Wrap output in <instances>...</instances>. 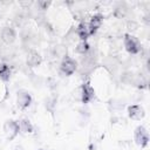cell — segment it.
<instances>
[{
    "label": "cell",
    "mask_w": 150,
    "mask_h": 150,
    "mask_svg": "<svg viewBox=\"0 0 150 150\" xmlns=\"http://www.w3.org/2000/svg\"><path fill=\"white\" fill-rule=\"evenodd\" d=\"M4 132L6 135V138L8 141H12L14 139L19 132H20V125H19V122L14 121V120H8L5 122L4 124Z\"/></svg>",
    "instance_id": "1"
},
{
    "label": "cell",
    "mask_w": 150,
    "mask_h": 150,
    "mask_svg": "<svg viewBox=\"0 0 150 150\" xmlns=\"http://www.w3.org/2000/svg\"><path fill=\"white\" fill-rule=\"evenodd\" d=\"M134 139H135V143L138 146L145 148L149 143V132H148V130L143 125H138L134 131Z\"/></svg>",
    "instance_id": "2"
},
{
    "label": "cell",
    "mask_w": 150,
    "mask_h": 150,
    "mask_svg": "<svg viewBox=\"0 0 150 150\" xmlns=\"http://www.w3.org/2000/svg\"><path fill=\"white\" fill-rule=\"evenodd\" d=\"M123 42H124V47H125V49H127L128 53H130V54H137V53H139V50H141V43L137 40V38H135L134 35L125 34L124 35V39H123Z\"/></svg>",
    "instance_id": "3"
},
{
    "label": "cell",
    "mask_w": 150,
    "mask_h": 150,
    "mask_svg": "<svg viewBox=\"0 0 150 150\" xmlns=\"http://www.w3.org/2000/svg\"><path fill=\"white\" fill-rule=\"evenodd\" d=\"M60 70H61L64 75L70 76V75H73V74L75 73V70H76V62H75L71 57H69V56L66 55V56L62 59V61H61Z\"/></svg>",
    "instance_id": "4"
},
{
    "label": "cell",
    "mask_w": 150,
    "mask_h": 150,
    "mask_svg": "<svg viewBox=\"0 0 150 150\" xmlns=\"http://www.w3.org/2000/svg\"><path fill=\"white\" fill-rule=\"evenodd\" d=\"M32 103V96L27 90H19L16 94V104L20 109H26Z\"/></svg>",
    "instance_id": "5"
},
{
    "label": "cell",
    "mask_w": 150,
    "mask_h": 150,
    "mask_svg": "<svg viewBox=\"0 0 150 150\" xmlns=\"http://www.w3.org/2000/svg\"><path fill=\"white\" fill-rule=\"evenodd\" d=\"M95 97V90L89 82H86L81 86V101L83 103H89Z\"/></svg>",
    "instance_id": "6"
},
{
    "label": "cell",
    "mask_w": 150,
    "mask_h": 150,
    "mask_svg": "<svg viewBox=\"0 0 150 150\" xmlns=\"http://www.w3.org/2000/svg\"><path fill=\"white\" fill-rule=\"evenodd\" d=\"M128 115L131 120H142L145 116V111L142 105L139 104H132L128 107Z\"/></svg>",
    "instance_id": "7"
},
{
    "label": "cell",
    "mask_w": 150,
    "mask_h": 150,
    "mask_svg": "<svg viewBox=\"0 0 150 150\" xmlns=\"http://www.w3.org/2000/svg\"><path fill=\"white\" fill-rule=\"evenodd\" d=\"M102 21H103V16H102V14H98V13L90 18V21L88 23V28H89L90 35H94L98 30V28L102 25Z\"/></svg>",
    "instance_id": "8"
},
{
    "label": "cell",
    "mask_w": 150,
    "mask_h": 150,
    "mask_svg": "<svg viewBox=\"0 0 150 150\" xmlns=\"http://www.w3.org/2000/svg\"><path fill=\"white\" fill-rule=\"evenodd\" d=\"M1 39L7 45L13 43L15 41V39H16V33H15L14 28H12V27H4L1 29Z\"/></svg>",
    "instance_id": "9"
},
{
    "label": "cell",
    "mask_w": 150,
    "mask_h": 150,
    "mask_svg": "<svg viewBox=\"0 0 150 150\" xmlns=\"http://www.w3.org/2000/svg\"><path fill=\"white\" fill-rule=\"evenodd\" d=\"M76 34L79 35L81 41H87L88 36H90L89 33V28H88V23L86 21H81L76 28Z\"/></svg>",
    "instance_id": "10"
},
{
    "label": "cell",
    "mask_w": 150,
    "mask_h": 150,
    "mask_svg": "<svg viewBox=\"0 0 150 150\" xmlns=\"http://www.w3.org/2000/svg\"><path fill=\"white\" fill-rule=\"evenodd\" d=\"M42 57L38 52H29L27 55V64L30 67H36L41 63Z\"/></svg>",
    "instance_id": "11"
},
{
    "label": "cell",
    "mask_w": 150,
    "mask_h": 150,
    "mask_svg": "<svg viewBox=\"0 0 150 150\" xmlns=\"http://www.w3.org/2000/svg\"><path fill=\"white\" fill-rule=\"evenodd\" d=\"M11 77V68L6 63L0 64V80L2 82H7Z\"/></svg>",
    "instance_id": "12"
},
{
    "label": "cell",
    "mask_w": 150,
    "mask_h": 150,
    "mask_svg": "<svg viewBox=\"0 0 150 150\" xmlns=\"http://www.w3.org/2000/svg\"><path fill=\"white\" fill-rule=\"evenodd\" d=\"M19 125H20V130L23 131V132H26V134L33 131V124H32V122L28 118H22L20 121Z\"/></svg>",
    "instance_id": "13"
},
{
    "label": "cell",
    "mask_w": 150,
    "mask_h": 150,
    "mask_svg": "<svg viewBox=\"0 0 150 150\" xmlns=\"http://www.w3.org/2000/svg\"><path fill=\"white\" fill-rule=\"evenodd\" d=\"M89 50V43L87 41H80V43L76 46V52L80 54H86Z\"/></svg>",
    "instance_id": "14"
},
{
    "label": "cell",
    "mask_w": 150,
    "mask_h": 150,
    "mask_svg": "<svg viewBox=\"0 0 150 150\" xmlns=\"http://www.w3.org/2000/svg\"><path fill=\"white\" fill-rule=\"evenodd\" d=\"M49 4H50V2H42V1L38 2V5H40V6H42V7H43L42 9H46V8H47V7L49 6Z\"/></svg>",
    "instance_id": "15"
},
{
    "label": "cell",
    "mask_w": 150,
    "mask_h": 150,
    "mask_svg": "<svg viewBox=\"0 0 150 150\" xmlns=\"http://www.w3.org/2000/svg\"><path fill=\"white\" fill-rule=\"evenodd\" d=\"M14 150H25V149H23L21 145H18V146H15V149H14Z\"/></svg>",
    "instance_id": "16"
},
{
    "label": "cell",
    "mask_w": 150,
    "mask_h": 150,
    "mask_svg": "<svg viewBox=\"0 0 150 150\" xmlns=\"http://www.w3.org/2000/svg\"><path fill=\"white\" fill-rule=\"evenodd\" d=\"M39 150H41V149H39Z\"/></svg>",
    "instance_id": "17"
}]
</instances>
